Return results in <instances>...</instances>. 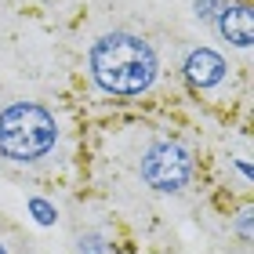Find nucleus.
<instances>
[{
	"instance_id": "nucleus-1",
	"label": "nucleus",
	"mask_w": 254,
	"mask_h": 254,
	"mask_svg": "<svg viewBox=\"0 0 254 254\" xmlns=\"http://www.w3.org/2000/svg\"><path fill=\"white\" fill-rule=\"evenodd\" d=\"M91 76L102 91L120 98L142 95L156 80V51L134 33H106L91 44Z\"/></svg>"
},
{
	"instance_id": "nucleus-2",
	"label": "nucleus",
	"mask_w": 254,
	"mask_h": 254,
	"mask_svg": "<svg viewBox=\"0 0 254 254\" xmlns=\"http://www.w3.org/2000/svg\"><path fill=\"white\" fill-rule=\"evenodd\" d=\"M55 142H59V127L44 106L15 102L0 113V156L15 160V164H29V160L48 156Z\"/></svg>"
},
{
	"instance_id": "nucleus-3",
	"label": "nucleus",
	"mask_w": 254,
	"mask_h": 254,
	"mask_svg": "<svg viewBox=\"0 0 254 254\" xmlns=\"http://www.w3.org/2000/svg\"><path fill=\"white\" fill-rule=\"evenodd\" d=\"M142 178L160 192H178L192 178V156L178 142H153L142 156Z\"/></svg>"
},
{
	"instance_id": "nucleus-4",
	"label": "nucleus",
	"mask_w": 254,
	"mask_h": 254,
	"mask_svg": "<svg viewBox=\"0 0 254 254\" xmlns=\"http://www.w3.org/2000/svg\"><path fill=\"white\" fill-rule=\"evenodd\" d=\"M218 29H222V37L229 44H236V48H251L254 40V15L247 4H225L218 11Z\"/></svg>"
},
{
	"instance_id": "nucleus-5",
	"label": "nucleus",
	"mask_w": 254,
	"mask_h": 254,
	"mask_svg": "<svg viewBox=\"0 0 254 254\" xmlns=\"http://www.w3.org/2000/svg\"><path fill=\"white\" fill-rule=\"evenodd\" d=\"M186 76L192 80L196 87H218V84L225 80V62H222V55L211 51V48L192 51L189 59H186Z\"/></svg>"
},
{
	"instance_id": "nucleus-6",
	"label": "nucleus",
	"mask_w": 254,
	"mask_h": 254,
	"mask_svg": "<svg viewBox=\"0 0 254 254\" xmlns=\"http://www.w3.org/2000/svg\"><path fill=\"white\" fill-rule=\"evenodd\" d=\"M29 207H33V214H37V222H40V225H51V222H55V207H51V203L33 200Z\"/></svg>"
},
{
	"instance_id": "nucleus-7",
	"label": "nucleus",
	"mask_w": 254,
	"mask_h": 254,
	"mask_svg": "<svg viewBox=\"0 0 254 254\" xmlns=\"http://www.w3.org/2000/svg\"><path fill=\"white\" fill-rule=\"evenodd\" d=\"M214 7H225V4H222V0H196V15H200V18H214L218 15Z\"/></svg>"
},
{
	"instance_id": "nucleus-8",
	"label": "nucleus",
	"mask_w": 254,
	"mask_h": 254,
	"mask_svg": "<svg viewBox=\"0 0 254 254\" xmlns=\"http://www.w3.org/2000/svg\"><path fill=\"white\" fill-rule=\"evenodd\" d=\"M80 254H102V240H98V236L80 240Z\"/></svg>"
},
{
	"instance_id": "nucleus-9",
	"label": "nucleus",
	"mask_w": 254,
	"mask_h": 254,
	"mask_svg": "<svg viewBox=\"0 0 254 254\" xmlns=\"http://www.w3.org/2000/svg\"><path fill=\"white\" fill-rule=\"evenodd\" d=\"M0 254H7V251H4V244H0Z\"/></svg>"
}]
</instances>
